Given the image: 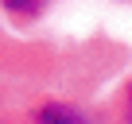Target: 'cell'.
<instances>
[{"instance_id": "obj_1", "label": "cell", "mask_w": 132, "mask_h": 124, "mask_svg": "<svg viewBox=\"0 0 132 124\" xmlns=\"http://www.w3.org/2000/svg\"><path fill=\"white\" fill-rule=\"evenodd\" d=\"M35 124H93L78 105H66V101H47L35 109Z\"/></svg>"}, {"instance_id": "obj_2", "label": "cell", "mask_w": 132, "mask_h": 124, "mask_svg": "<svg viewBox=\"0 0 132 124\" xmlns=\"http://www.w3.org/2000/svg\"><path fill=\"white\" fill-rule=\"evenodd\" d=\"M4 8H8L12 16L27 20V16H39V12H43V0H4Z\"/></svg>"}, {"instance_id": "obj_3", "label": "cell", "mask_w": 132, "mask_h": 124, "mask_svg": "<svg viewBox=\"0 0 132 124\" xmlns=\"http://www.w3.org/2000/svg\"><path fill=\"white\" fill-rule=\"evenodd\" d=\"M124 124H132V89H128V97H124Z\"/></svg>"}]
</instances>
